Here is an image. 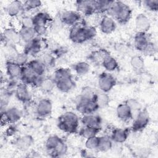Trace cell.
Here are the masks:
<instances>
[{
    "instance_id": "obj_1",
    "label": "cell",
    "mask_w": 158,
    "mask_h": 158,
    "mask_svg": "<svg viewBox=\"0 0 158 158\" xmlns=\"http://www.w3.org/2000/svg\"><path fill=\"white\" fill-rule=\"evenodd\" d=\"M97 31L94 26L86 25L82 22L70 27L69 39L74 43L82 44L93 40L96 35Z\"/></svg>"
},
{
    "instance_id": "obj_2",
    "label": "cell",
    "mask_w": 158,
    "mask_h": 158,
    "mask_svg": "<svg viewBox=\"0 0 158 158\" xmlns=\"http://www.w3.org/2000/svg\"><path fill=\"white\" fill-rule=\"evenodd\" d=\"M56 87L62 93H68L75 86V82L73 79L72 75L69 69L60 67L57 69L52 76Z\"/></svg>"
},
{
    "instance_id": "obj_3",
    "label": "cell",
    "mask_w": 158,
    "mask_h": 158,
    "mask_svg": "<svg viewBox=\"0 0 158 158\" xmlns=\"http://www.w3.org/2000/svg\"><path fill=\"white\" fill-rule=\"evenodd\" d=\"M107 14L120 24L124 25L130 20L132 15V9L123 2L114 1Z\"/></svg>"
},
{
    "instance_id": "obj_4",
    "label": "cell",
    "mask_w": 158,
    "mask_h": 158,
    "mask_svg": "<svg viewBox=\"0 0 158 158\" xmlns=\"http://www.w3.org/2000/svg\"><path fill=\"white\" fill-rule=\"evenodd\" d=\"M80 122V119L77 114L72 111H67L58 117L57 127L59 130L66 133H76Z\"/></svg>"
},
{
    "instance_id": "obj_5",
    "label": "cell",
    "mask_w": 158,
    "mask_h": 158,
    "mask_svg": "<svg viewBox=\"0 0 158 158\" xmlns=\"http://www.w3.org/2000/svg\"><path fill=\"white\" fill-rule=\"evenodd\" d=\"M75 107L77 111L83 115L94 114L99 107L94 99H91L82 94L75 98Z\"/></svg>"
},
{
    "instance_id": "obj_6",
    "label": "cell",
    "mask_w": 158,
    "mask_h": 158,
    "mask_svg": "<svg viewBox=\"0 0 158 158\" xmlns=\"http://www.w3.org/2000/svg\"><path fill=\"white\" fill-rule=\"evenodd\" d=\"M22 117L21 110L16 107L6 108L4 111L1 112V125L7 124H14L18 122Z\"/></svg>"
},
{
    "instance_id": "obj_7",
    "label": "cell",
    "mask_w": 158,
    "mask_h": 158,
    "mask_svg": "<svg viewBox=\"0 0 158 158\" xmlns=\"http://www.w3.org/2000/svg\"><path fill=\"white\" fill-rule=\"evenodd\" d=\"M150 116L146 109H141L138 111L133 118L130 130L133 132H138L143 130L149 124Z\"/></svg>"
},
{
    "instance_id": "obj_8",
    "label": "cell",
    "mask_w": 158,
    "mask_h": 158,
    "mask_svg": "<svg viewBox=\"0 0 158 158\" xmlns=\"http://www.w3.org/2000/svg\"><path fill=\"white\" fill-rule=\"evenodd\" d=\"M99 90L105 93L111 91L116 85L115 77L108 72H104L99 74L98 80Z\"/></svg>"
},
{
    "instance_id": "obj_9",
    "label": "cell",
    "mask_w": 158,
    "mask_h": 158,
    "mask_svg": "<svg viewBox=\"0 0 158 158\" xmlns=\"http://www.w3.org/2000/svg\"><path fill=\"white\" fill-rule=\"evenodd\" d=\"M81 15L77 10H64L60 13L59 20L64 25L72 27L81 22Z\"/></svg>"
},
{
    "instance_id": "obj_10",
    "label": "cell",
    "mask_w": 158,
    "mask_h": 158,
    "mask_svg": "<svg viewBox=\"0 0 158 158\" xmlns=\"http://www.w3.org/2000/svg\"><path fill=\"white\" fill-rule=\"evenodd\" d=\"M77 11L81 15L90 16L96 13V2L94 0H80L75 2Z\"/></svg>"
},
{
    "instance_id": "obj_11",
    "label": "cell",
    "mask_w": 158,
    "mask_h": 158,
    "mask_svg": "<svg viewBox=\"0 0 158 158\" xmlns=\"http://www.w3.org/2000/svg\"><path fill=\"white\" fill-rule=\"evenodd\" d=\"M43 48V41L41 37L36 36L29 42L25 43L23 52L29 56L36 57L40 54Z\"/></svg>"
},
{
    "instance_id": "obj_12",
    "label": "cell",
    "mask_w": 158,
    "mask_h": 158,
    "mask_svg": "<svg viewBox=\"0 0 158 158\" xmlns=\"http://www.w3.org/2000/svg\"><path fill=\"white\" fill-rule=\"evenodd\" d=\"M52 110V104L50 99L43 98L40 99L35 107V112L40 117L45 118L50 115Z\"/></svg>"
},
{
    "instance_id": "obj_13",
    "label": "cell",
    "mask_w": 158,
    "mask_h": 158,
    "mask_svg": "<svg viewBox=\"0 0 158 158\" xmlns=\"http://www.w3.org/2000/svg\"><path fill=\"white\" fill-rule=\"evenodd\" d=\"M1 41L5 44H17L21 41L19 31L14 28H7L1 33Z\"/></svg>"
},
{
    "instance_id": "obj_14",
    "label": "cell",
    "mask_w": 158,
    "mask_h": 158,
    "mask_svg": "<svg viewBox=\"0 0 158 158\" xmlns=\"http://www.w3.org/2000/svg\"><path fill=\"white\" fill-rule=\"evenodd\" d=\"M15 98L18 101L24 104H28L32 100V93L28 88V86L20 82L15 91Z\"/></svg>"
},
{
    "instance_id": "obj_15",
    "label": "cell",
    "mask_w": 158,
    "mask_h": 158,
    "mask_svg": "<svg viewBox=\"0 0 158 158\" xmlns=\"http://www.w3.org/2000/svg\"><path fill=\"white\" fill-rule=\"evenodd\" d=\"M34 138L30 135H24L16 138L12 141V144L19 151H26L33 145Z\"/></svg>"
},
{
    "instance_id": "obj_16",
    "label": "cell",
    "mask_w": 158,
    "mask_h": 158,
    "mask_svg": "<svg viewBox=\"0 0 158 158\" xmlns=\"http://www.w3.org/2000/svg\"><path fill=\"white\" fill-rule=\"evenodd\" d=\"M150 42L147 33L138 31L134 36L133 43L135 49L143 53L145 51Z\"/></svg>"
},
{
    "instance_id": "obj_17",
    "label": "cell",
    "mask_w": 158,
    "mask_h": 158,
    "mask_svg": "<svg viewBox=\"0 0 158 158\" xmlns=\"http://www.w3.org/2000/svg\"><path fill=\"white\" fill-rule=\"evenodd\" d=\"M117 25L115 20L111 17L106 15L103 16L99 23L100 31L106 35H109L114 32L116 28Z\"/></svg>"
},
{
    "instance_id": "obj_18",
    "label": "cell",
    "mask_w": 158,
    "mask_h": 158,
    "mask_svg": "<svg viewBox=\"0 0 158 158\" xmlns=\"http://www.w3.org/2000/svg\"><path fill=\"white\" fill-rule=\"evenodd\" d=\"M22 67L15 61L7 60L5 64L6 74L9 79L19 80L22 72Z\"/></svg>"
},
{
    "instance_id": "obj_19",
    "label": "cell",
    "mask_w": 158,
    "mask_h": 158,
    "mask_svg": "<svg viewBox=\"0 0 158 158\" xmlns=\"http://www.w3.org/2000/svg\"><path fill=\"white\" fill-rule=\"evenodd\" d=\"M80 122L84 127H93L101 128L102 118L100 115L94 114L83 115Z\"/></svg>"
},
{
    "instance_id": "obj_20",
    "label": "cell",
    "mask_w": 158,
    "mask_h": 158,
    "mask_svg": "<svg viewBox=\"0 0 158 158\" xmlns=\"http://www.w3.org/2000/svg\"><path fill=\"white\" fill-rule=\"evenodd\" d=\"M133 112L129 106L124 102L119 104L116 107L117 117L123 122H128L133 118Z\"/></svg>"
},
{
    "instance_id": "obj_21",
    "label": "cell",
    "mask_w": 158,
    "mask_h": 158,
    "mask_svg": "<svg viewBox=\"0 0 158 158\" xmlns=\"http://www.w3.org/2000/svg\"><path fill=\"white\" fill-rule=\"evenodd\" d=\"M129 133L130 130L127 128H115L112 129L110 135L109 136L113 142L116 143H123L127 141Z\"/></svg>"
},
{
    "instance_id": "obj_22",
    "label": "cell",
    "mask_w": 158,
    "mask_h": 158,
    "mask_svg": "<svg viewBox=\"0 0 158 158\" xmlns=\"http://www.w3.org/2000/svg\"><path fill=\"white\" fill-rule=\"evenodd\" d=\"M32 17L33 20V27H48V25H49V23L53 21V19L50 14L44 11L38 12Z\"/></svg>"
},
{
    "instance_id": "obj_23",
    "label": "cell",
    "mask_w": 158,
    "mask_h": 158,
    "mask_svg": "<svg viewBox=\"0 0 158 158\" xmlns=\"http://www.w3.org/2000/svg\"><path fill=\"white\" fill-rule=\"evenodd\" d=\"M135 26L138 31L147 33L151 27L149 19L143 13L138 14L135 18Z\"/></svg>"
},
{
    "instance_id": "obj_24",
    "label": "cell",
    "mask_w": 158,
    "mask_h": 158,
    "mask_svg": "<svg viewBox=\"0 0 158 158\" xmlns=\"http://www.w3.org/2000/svg\"><path fill=\"white\" fill-rule=\"evenodd\" d=\"M64 141L56 135L49 136L45 141V148L49 156L54 152Z\"/></svg>"
},
{
    "instance_id": "obj_25",
    "label": "cell",
    "mask_w": 158,
    "mask_h": 158,
    "mask_svg": "<svg viewBox=\"0 0 158 158\" xmlns=\"http://www.w3.org/2000/svg\"><path fill=\"white\" fill-rule=\"evenodd\" d=\"M37 75L27 65L22 67L20 81L28 86L32 85L33 82Z\"/></svg>"
},
{
    "instance_id": "obj_26",
    "label": "cell",
    "mask_w": 158,
    "mask_h": 158,
    "mask_svg": "<svg viewBox=\"0 0 158 158\" xmlns=\"http://www.w3.org/2000/svg\"><path fill=\"white\" fill-rule=\"evenodd\" d=\"M6 11L8 15L14 17L23 11V2L20 1H11L6 7Z\"/></svg>"
},
{
    "instance_id": "obj_27",
    "label": "cell",
    "mask_w": 158,
    "mask_h": 158,
    "mask_svg": "<svg viewBox=\"0 0 158 158\" xmlns=\"http://www.w3.org/2000/svg\"><path fill=\"white\" fill-rule=\"evenodd\" d=\"M101 63L103 68L108 72H114L118 68V62L114 57L110 56V54L105 56Z\"/></svg>"
},
{
    "instance_id": "obj_28",
    "label": "cell",
    "mask_w": 158,
    "mask_h": 158,
    "mask_svg": "<svg viewBox=\"0 0 158 158\" xmlns=\"http://www.w3.org/2000/svg\"><path fill=\"white\" fill-rule=\"evenodd\" d=\"M27 65L31 69L36 75H44L46 70V67L43 64L41 60L40 59H33L30 60Z\"/></svg>"
},
{
    "instance_id": "obj_29",
    "label": "cell",
    "mask_w": 158,
    "mask_h": 158,
    "mask_svg": "<svg viewBox=\"0 0 158 158\" xmlns=\"http://www.w3.org/2000/svg\"><path fill=\"white\" fill-rule=\"evenodd\" d=\"M130 65L133 70L137 73L143 72L144 69V62L143 57L139 55H135L131 57Z\"/></svg>"
},
{
    "instance_id": "obj_30",
    "label": "cell",
    "mask_w": 158,
    "mask_h": 158,
    "mask_svg": "<svg viewBox=\"0 0 158 158\" xmlns=\"http://www.w3.org/2000/svg\"><path fill=\"white\" fill-rule=\"evenodd\" d=\"M113 146V141L109 135H104L99 136V145L98 150L102 152H106L110 150Z\"/></svg>"
},
{
    "instance_id": "obj_31",
    "label": "cell",
    "mask_w": 158,
    "mask_h": 158,
    "mask_svg": "<svg viewBox=\"0 0 158 158\" xmlns=\"http://www.w3.org/2000/svg\"><path fill=\"white\" fill-rule=\"evenodd\" d=\"M21 41L27 43L36 36L33 28H26L21 27L19 30Z\"/></svg>"
},
{
    "instance_id": "obj_32",
    "label": "cell",
    "mask_w": 158,
    "mask_h": 158,
    "mask_svg": "<svg viewBox=\"0 0 158 158\" xmlns=\"http://www.w3.org/2000/svg\"><path fill=\"white\" fill-rule=\"evenodd\" d=\"M101 130V128L99 127L83 126V127L79 131V134L81 137L85 139H88L89 138L98 135Z\"/></svg>"
},
{
    "instance_id": "obj_33",
    "label": "cell",
    "mask_w": 158,
    "mask_h": 158,
    "mask_svg": "<svg viewBox=\"0 0 158 158\" xmlns=\"http://www.w3.org/2000/svg\"><path fill=\"white\" fill-rule=\"evenodd\" d=\"M95 101L98 104L99 109L106 107L110 101L109 96L107 94V93H105L101 91H96Z\"/></svg>"
},
{
    "instance_id": "obj_34",
    "label": "cell",
    "mask_w": 158,
    "mask_h": 158,
    "mask_svg": "<svg viewBox=\"0 0 158 158\" xmlns=\"http://www.w3.org/2000/svg\"><path fill=\"white\" fill-rule=\"evenodd\" d=\"M73 70L78 76H84L86 75L90 69L89 64L85 61H80L75 64L73 66Z\"/></svg>"
},
{
    "instance_id": "obj_35",
    "label": "cell",
    "mask_w": 158,
    "mask_h": 158,
    "mask_svg": "<svg viewBox=\"0 0 158 158\" xmlns=\"http://www.w3.org/2000/svg\"><path fill=\"white\" fill-rule=\"evenodd\" d=\"M56 87V83L52 77H45L39 89L44 93H50Z\"/></svg>"
},
{
    "instance_id": "obj_36",
    "label": "cell",
    "mask_w": 158,
    "mask_h": 158,
    "mask_svg": "<svg viewBox=\"0 0 158 158\" xmlns=\"http://www.w3.org/2000/svg\"><path fill=\"white\" fill-rule=\"evenodd\" d=\"M114 1L98 0L96 2V13L104 14L108 12Z\"/></svg>"
},
{
    "instance_id": "obj_37",
    "label": "cell",
    "mask_w": 158,
    "mask_h": 158,
    "mask_svg": "<svg viewBox=\"0 0 158 158\" xmlns=\"http://www.w3.org/2000/svg\"><path fill=\"white\" fill-rule=\"evenodd\" d=\"M40 59L43 62L46 69L53 67L55 65L56 62V57L51 52L43 54Z\"/></svg>"
},
{
    "instance_id": "obj_38",
    "label": "cell",
    "mask_w": 158,
    "mask_h": 158,
    "mask_svg": "<svg viewBox=\"0 0 158 158\" xmlns=\"http://www.w3.org/2000/svg\"><path fill=\"white\" fill-rule=\"evenodd\" d=\"M4 49H5V52L8 57L7 60H14V59H15L17 54L19 52L17 50L15 45L13 44H10V43L5 44Z\"/></svg>"
},
{
    "instance_id": "obj_39",
    "label": "cell",
    "mask_w": 158,
    "mask_h": 158,
    "mask_svg": "<svg viewBox=\"0 0 158 158\" xmlns=\"http://www.w3.org/2000/svg\"><path fill=\"white\" fill-rule=\"evenodd\" d=\"M99 141V136H98V135L86 139L85 144L86 148L91 151L98 150Z\"/></svg>"
},
{
    "instance_id": "obj_40",
    "label": "cell",
    "mask_w": 158,
    "mask_h": 158,
    "mask_svg": "<svg viewBox=\"0 0 158 158\" xmlns=\"http://www.w3.org/2000/svg\"><path fill=\"white\" fill-rule=\"evenodd\" d=\"M42 5V2L39 0H28L23 2V10L29 11L38 9Z\"/></svg>"
},
{
    "instance_id": "obj_41",
    "label": "cell",
    "mask_w": 158,
    "mask_h": 158,
    "mask_svg": "<svg viewBox=\"0 0 158 158\" xmlns=\"http://www.w3.org/2000/svg\"><path fill=\"white\" fill-rule=\"evenodd\" d=\"M29 57L30 56L28 54L22 51L17 54V55L14 59V61H15L20 66L23 67L26 65L29 62Z\"/></svg>"
},
{
    "instance_id": "obj_42",
    "label": "cell",
    "mask_w": 158,
    "mask_h": 158,
    "mask_svg": "<svg viewBox=\"0 0 158 158\" xmlns=\"http://www.w3.org/2000/svg\"><path fill=\"white\" fill-rule=\"evenodd\" d=\"M125 102L129 106V107L132 110L133 113L134 112H138L142 108L141 103L136 99H133V98L128 99L127 100L125 101Z\"/></svg>"
},
{
    "instance_id": "obj_43",
    "label": "cell",
    "mask_w": 158,
    "mask_h": 158,
    "mask_svg": "<svg viewBox=\"0 0 158 158\" xmlns=\"http://www.w3.org/2000/svg\"><path fill=\"white\" fill-rule=\"evenodd\" d=\"M68 52V48L64 46H56L51 50V53L56 57H61Z\"/></svg>"
},
{
    "instance_id": "obj_44",
    "label": "cell",
    "mask_w": 158,
    "mask_h": 158,
    "mask_svg": "<svg viewBox=\"0 0 158 158\" xmlns=\"http://www.w3.org/2000/svg\"><path fill=\"white\" fill-rule=\"evenodd\" d=\"M143 4L150 11L157 12L158 10V0H145L143 1Z\"/></svg>"
},
{
    "instance_id": "obj_45",
    "label": "cell",
    "mask_w": 158,
    "mask_h": 158,
    "mask_svg": "<svg viewBox=\"0 0 158 158\" xmlns=\"http://www.w3.org/2000/svg\"><path fill=\"white\" fill-rule=\"evenodd\" d=\"M21 27L26 28H33V20L32 16L25 15L22 17L21 20Z\"/></svg>"
},
{
    "instance_id": "obj_46",
    "label": "cell",
    "mask_w": 158,
    "mask_h": 158,
    "mask_svg": "<svg viewBox=\"0 0 158 158\" xmlns=\"http://www.w3.org/2000/svg\"><path fill=\"white\" fill-rule=\"evenodd\" d=\"M17 131V127L14 124H10V125L7 128L5 131V135L9 137L15 135Z\"/></svg>"
}]
</instances>
